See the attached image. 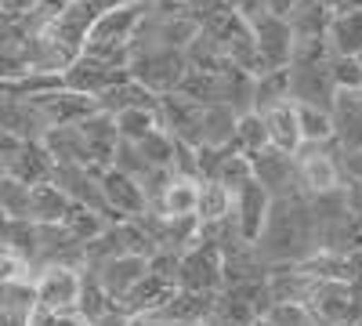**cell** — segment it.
I'll return each mask as SVG.
<instances>
[{"mask_svg": "<svg viewBox=\"0 0 362 326\" xmlns=\"http://www.w3.org/2000/svg\"><path fill=\"white\" fill-rule=\"evenodd\" d=\"M254 254L276 269V264H300L315 254V228H312V211L305 196H286L272 199L268 218L254 240Z\"/></svg>", "mask_w": 362, "mask_h": 326, "instance_id": "6da1fadb", "label": "cell"}, {"mask_svg": "<svg viewBox=\"0 0 362 326\" xmlns=\"http://www.w3.org/2000/svg\"><path fill=\"white\" fill-rule=\"evenodd\" d=\"M344 153L334 141L326 145H300L293 153V182H297V196L315 199V196H329L341 192L344 185Z\"/></svg>", "mask_w": 362, "mask_h": 326, "instance_id": "7a4b0ae2", "label": "cell"}, {"mask_svg": "<svg viewBox=\"0 0 362 326\" xmlns=\"http://www.w3.org/2000/svg\"><path fill=\"white\" fill-rule=\"evenodd\" d=\"M308 319L315 326H358L362 322V301L348 283H334V279H312L305 305Z\"/></svg>", "mask_w": 362, "mask_h": 326, "instance_id": "3957f363", "label": "cell"}, {"mask_svg": "<svg viewBox=\"0 0 362 326\" xmlns=\"http://www.w3.org/2000/svg\"><path fill=\"white\" fill-rule=\"evenodd\" d=\"M131 80H138L145 91H153L156 98L170 95L181 87L185 80V51H131V62H127Z\"/></svg>", "mask_w": 362, "mask_h": 326, "instance_id": "277c9868", "label": "cell"}, {"mask_svg": "<svg viewBox=\"0 0 362 326\" xmlns=\"http://www.w3.org/2000/svg\"><path fill=\"white\" fill-rule=\"evenodd\" d=\"M80 283H83V269H73V264H40L33 272L37 305L47 312H76Z\"/></svg>", "mask_w": 362, "mask_h": 326, "instance_id": "5b68a950", "label": "cell"}, {"mask_svg": "<svg viewBox=\"0 0 362 326\" xmlns=\"http://www.w3.org/2000/svg\"><path fill=\"white\" fill-rule=\"evenodd\" d=\"M250 25V33H254V51H257V76L261 73H276V69H286L290 66V47H293V33H290V25L286 18H276V15H268L261 11Z\"/></svg>", "mask_w": 362, "mask_h": 326, "instance_id": "8992f818", "label": "cell"}, {"mask_svg": "<svg viewBox=\"0 0 362 326\" xmlns=\"http://www.w3.org/2000/svg\"><path fill=\"white\" fill-rule=\"evenodd\" d=\"M177 290L189 293H218L221 290V254L210 243H192L185 254H177Z\"/></svg>", "mask_w": 362, "mask_h": 326, "instance_id": "52a82bcc", "label": "cell"}, {"mask_svg": "<svg viewBox=\"0 0 362 326\" xmlns=\"http://www.w3.org/2000/svg\"><path fill=\"white\" fill-rule=\"evenodd\" d=\"M286 91L293 105H315L326 109L334 105V76H329V58L326 62H308V66H286Z\"/></svg>", "mask_w": 362, "mask_h": 326, "instance_id": "ba28073f", "label": "cell"}, {"mask_svg": "<svg viewBox=\"0 0 362 326\" xmlns=\"http://www.w3.org/2000/svg\"><path fill=\"white\" fill-rule=\"evenodd\" d=\"M90 276H95V283L102 286V293L112 301V305H119L127 298V293L145 279V272H148V257H138V254H116V257H105V261H98V264H90L87 269Z\"/></svg>", "mask_w": 362, "mask_h": 326, "instance_id": "9c48e42d", "label": "cell"}, {"mask_svg": "<svg viewBox=\"0 0 362 326\" xmlns=\"http://www.w3.org/2000/svg\"><path fill=\"white\" fill-rule=\"evenodd\" d=\"M141 22V8L138 0H127V4H116L102 15H95L90 22L87 37H83V47H127L134 29Z\"/></svg>", "mask_w": 362, "mask_h": 326, "instance_id": "30bf717a", "label": "cell"}, {"mask_svg": "<svg viewBox=\"0 0 362 326\" xmlns=\"http://www.w3.org/2000/svg\"><path fill=\"white\" fill-rule=\"evenodd\" d=\"M131 73L119 69V66H109L102 58H90V54H76V62L62 73V87L66 91H76V95H87V98H98L105 95L109 87H116L119 80H127Z\"/></svg>", "mask_w": 362, "mask_h": 326, "instance_id": "8fae6325", "label": "cell"}, {"mask_svg": "<svg viewBox=\"0 0 362 326\" xmlns=\"http://www.w3.org/2000/svg\"><path fill=\"white\" fill-rule=\"evenodd\" d=\"M98 185H102V199H105V211L112 221H131V218H141L148 211L145 192L134 177L105 167V170H98Z\"/></svg>", "mask_w": 362, "mask_h": 326, "instance_id": "7c38bea8", "label": "cell"}, {"mask_svg": "<svg viewBox=\"0 0 362 326\" xmlns=\"http://www.w3.org/2000/svg\"><path fill=\"white\" fill-rule=\"evenodd\" d=\"M199 112H203L199 102L177 95V91H170V95H163V98L156 102V120H160V127H163L174 141L189 145V149H196V145H199Z\"/></svg>", "mask_w": 362, "mask_h": 326, "instance_id": "4fadbf2b", "label": "cell"}, {"mask_svg": "<svg viewBox=\"0 0 362 326\" xmlns=\"http://www.w3.org/2000/svg\"><path fill=\"white\" fill-rule=\"evenodd\" d=\"M250 177H254V185H261L272 199L297 196L293 156H286L279 149H261L257 156H250Z\"/></svg>", "mask_w": 362, "mask_h": 326, "instance_id": "5bb4252c", "label": "cell"}, {"mask_svg": "<svg viewBox=\"0 0 362 326\" xmlns=\"http://www.w3.org/2000/svg\"><path fill=\"white\" fill-rule=\"evenodd\" d=\"M329 120H334V145L351 156L362 149V91H337L329 105Z\"/></svg>", "mask_w": 362, "mask_h": 326, "instance_id": "9a60e30c", "label": "cell"}, {"mask_svg": "<svg viewBox=\"0 0 362 326\" xmlns=\"http://www.w3.org/2000/svg\"><path fill=\"white\" fill-rule=\"evenodd\" d=\"M40 145H44V153L51 156L54 167H90L87 141H83V134H80L76 124H62V127L44 131ZM90 170H95V167H90Z\"/></svg>", "mask_w": 362, "mask_h": 326, "instance_id": "2e32d148", "label": "cell"}, {"mask_svg": "<svg viewBox=\"0 0 362 326\" xmlns=\"http://www.w3.org/2000/svg\"><path fill=\"white\" fill-rule=\"evenodd\" d=\"M76 127H80V134H83V141H87L90 167H95V170H105V167L112 163L116 145H119L112 116H109V112H102V109H95L90 116H83V120H80Z\"/></svg>", "mask_w": 362, "mask_h": 326, "instance_id": "e0dca14e", "label": "cell"}, {"mask_svg": "<svg viewBox=\"0 0 362 326\" xmlns=\"http://www.w3.org/2000/svg\"><path fill=\"white\" fill-rule=\"evenodd\" d=\"M268 206H272V196L261 189V185H243L235 196H232V218H235V225H239V235L254 247V240H257V232H261V225H264V218H268Z\"/></svg>", "mask_w": 362, "mask_h": 326, "instance_id": "ac0fdd59", "label": "cell"}, {"mask_svg": "<svg viewBox=\"0 0 362 326\" xmlns=\"http://www.w3.org/2000/svg\"><path fill=\"white\" fill-rule=\"evenodd\" d=\"M51 170H54V163L44 153L40 141H18L15 153L8 156V167H4V174L15 177V182H22V185H44V182H51Z\"/></svg>", "mask_w": 362, "mask_h": 326, "instance_id": "d6986e66", "label": "cell"}, {"mask_svg": "<svg viewBox=\"0 0 362 326\" xmlns=\"http://www.w3.org/2000/svg\"><path fill=\"white\" fill-rule=\"evenodd\" d=\"M196 199H199V177L170 174V182H167L160 203L153 206V214H163V218H196Z\"/></svg>", "mask_w": 362, "mask_h": 326, "instance_id": "ffe728a7", "label": "cell"}, {"mask_svg": "<svg viewBox=\"0 0 362 326\" xmlns=\"http://www.w3.org/2000/svg\"><path fill=\"white\" fill-rule=\"evenodd\" d=\"M235 109L228 105H203L199 112V145L196 149H228L235 141Z\"/></svg>", "mask_w": 362, "mask_h": 326, "instance_id": "44dd1931", "label": "cell"}, {"mask_svg": "<svg viewBox=\"0 0 362 326\" xmlns=\"http://www.w3.org/2000/svg\"><path fill=\"white\" fill-rule=\"evenodd\" d=\"M261 120H264V134H268V149H279L286 156H293L300 149V131H297L293 102H283L276 109L261 112Z\"/></svg>", "mask_w": 362, "mask_h": 326, "instance_id": "7402d4cb", "label": "cell"}, {"mask_svg": "<svg viewBox=\"0 0 362 326\" xmlns=\"http://www.w3.org/2000/svg\"><path fill=\"white\" fill-rule=\"evenodd\" d=\"M326 44L329 54H344V58L362 54V11H337L326 25Z\"/></svg>", "mask_w": 362, "mask_h": 326, "instance_id": "603a6c76", "label": "cell"}, {"mask_svg": "<svg viewBox=\"0 0 362 326\" xmlns=\"http://www.w3.org/2000/svg\"><path fill=\"white\" fill-rule=\"evenodd\" d=\"M156 95L153 91H145V87L138 83V80H119L116 87H109L105 95H98L95 98V105L102 109V112H109V116H116V112H124V109H156Z\"/></svg>", "mask_w": 362, "mask_h": 326, "instance_id": "cb8c5ba5", "label": "cell"}, {"mask_svg": "<svg viewBox=\"0 0 362 326\" xmlns=\"http://www.w3.org/2000/svg\"><path fill=\"white\" fill-rule=\"evenodd\" d=\"M66 211H69V199L58 192L51 182L29 185V221L33 225H62Z\"/></svg>", "mask_w": 362, "mask_h": 326, "instance_id": "d4e9b609", "label": "cell"}, {"mask_svg": "<svg viewBox=\"0 0 362 326\" xmlns=\"http://www.w3.org/2000/svg\"><path fill=\"white\" fill-rule=\"evenodd\" d=\"M232 214V192L218 182H199L196 199V225H218Z\"/></svg>", "mask_w": 362, "mask_h": 326, "instance_id": "484cf974", "label": "cell"}, {"mask_svg": "<svg viewBox=\"0 0 362 326\" xmlns=\"http://www.w3.org/2000/svg\"><path fill=\"white\" fill-rule=\"evenodd\" d=\"M206 182H218V185H225V189L235 196L243 185L254 182V177H250V160H247L243 153H235V145H232V149H225V153L218 156L214 174H210Z\"/></svg>", "mask_w": 362, "mask_h": 326, "instance_id": "4316f807", "label": "cell"}, {"mask_svg": "<svg viewBox=\"0 0 362 326\" xmlns=\"http://www.w3.org/2000/svg\"><path fill=\"white\" fill-rule=\"evenodd\" d=\"M290 102V91H286V69H276V73H261L254 76V91H250V109L254 112H268Z\"/></svg>", "mask_w": 362, "mask_h": 326, "instance_id": "83f0119b", "label": "cell"}, {"mask_svg": "<svg viewBox=\"0 0 362 326\" xmlns=\"http://www.w3.org/2000/svg\"><path fill=\"white\" fill-rule=\"evenodd\" d=\"M37 308V293H33V283H0V315L11 319V322H22L33 315Z\"/></svg>", "mask_w": 362, "mask_h": 326, "instance_id": "f1b7e54d", "label": "cell"}, {"mask_svg": "<svg viewBox=\"0 0 362 326\" xmlns=\"http://www.w3.org/2000/svg\"><path fill=\"white\" fill-rule=\"evenodd\" d=\"M297 112V131H300V145H326L334 141V120L326 109L315 105H293Z\"/></svg>", "mask_w": 362, "mask_h": 326, "instance_id": "f546056e", "label": "cell"}, {"mask_svg": "<svg viewBox=\"0 0 362 326\" xmlns=\"http://www.w3.org/2000/svg\"><path fill=\"white\" fill-rule=\"evenodd\" d=\"M235 153H243L247 160L257 156L261 149H268V134H264V120H261V112H239L235 116Z\"/></svg>", "mask_w": 362, "mask_h": 326, "instance_id": "4dcf8cb0", "label": "cell"}, {"mask_svg": "<svg viewBox=\"0 0 362 326\" xmlns=\"http://www.w3.org/2000/svg\"><path fill=\"white\" fill-rule=\"evenodd\" d=\"M112 124H116V138L127 141V145H138L148 131L160 127L156 109H124V112L112 116Z\"/></svg>", "mask_w": 362, "mask_h": 326, "instance_id": "1f68e13d", "label": "cell"}, {"mask_svg": "<svg viewBox=\"0 0 362 326\" xmlns=\"http://www.w3.org/2000/svg\"><path fill=\"white\" fill-rule=\"evenodd\" d=\"M62 228L73 235L76 243H90L95 235H102V232L109 228V218L87 211V206H73V203H69V211H66V218H62Z\"/></svg>", "mask_w": 362, "mask_h": 326, "instance_id": "d6a6232c", "label": "cell"}, {"mask_svg": "<svg viewBox=\"0 0 362 326\" xmlns=\"http://www.w3.org/2000/svg\"><path fill=\"white\" fill-rule=\"evenodd\" d=\"M174 138L163 131V127H156V131H148L134 149H138V156L148 163V167H156V170H170V163H174Z\"/></svg>", "mask_w": 362, "mask_h": 326, "instance_id": "836d02e7", "label": "cell"}, {"mask_svg": "<svg viewBox=\"0 0 362 326\" xmlns=\"http://www.w3.org/2000/svg\"><path fill=\"white\" fill-rule=\"evenodd\" d=\"M0 214L8 221H29V185L0 174Z\"/></svg>", "mask_w": 362, "mask_h": 326, "instance_id": "e575fe53", "label": "cell"}, {"mask_svg": "<svg viewBox=\"0 0 362 326\" xmlns=\"http://www.w3.org/2000/svg\"><path fill=\"white\" fill-rule=\"evenodd\" d=\"M329 76H334L337 91H362V54L355 58L334 54L329 58Z\"/></svg>", "mask_w": 362, "mask_h": 326, "instance_id": "d590c367", "label": "cell"}, {"mask_svg": "<svg viewBox=\"0 0 362 326\" xmlns=\"http://www.w3.org/2000/svg\"><path fill=\"white\" fill-rule=\"evenodd\" d=\"M341 192H344L348 214L362 225V174H348V177H344V185H341Z\"/></svg>", "mask_w": 362, "mask_h": 326, "instance_id": "8d00e7d4", "label": "cell"}, {"mask_svg": "<svg viewBox=\"0 0 362 326\" xmlns=\"http://www.w3.org/2000/svg\"><path fill=\"white\" fill-rule=\"evenodd\" d=\"M33 8H37V0H0V15H8V18H25Z\"/></svg>", "mask_w": 362, "mask_h": 326, "instance_id": "74e56055", "label": "cell"}, {"mask_svg": "<svg viewBox=\"0 0 362 326\" xmlns=\"http://www.w3.org/2000/svg\"><path fill=\"white\" fill-rule=\"evenodd\" d=\"M293 4H297V0H261V8L268 15H276V18H286L293 11Z\"/></svg>", "mask_w": 362, "mask_h": 326, "instance_id": "f35d334b", "label": "cell"}, {"mask_svg": "<svg viewBox=\"0 0 362 326\" xmlns=\"http://www.w3.org/2000/svg\"><path fill=\"white\" fill-rule=\"evenodd\" d=\"M83 326H127V315L109 312V315H102V319H95V322H83Z\"/></svg>", "mask_w": 362, "mask_h": 326, "instance_id": "ab89813d", "label": "cell"}, {"mask_svg": "<svg viewBox=\"0 0 362 326\" xmlns=\"http://www.w3.org/2000/svg\"><path fill=\"white\" fill-rule=\"evenodd\" d=\"M341 11H362V0H341Z\"/></svg>", "mask_w": 362, "mask_h": 326, "instance_id": "60d3db41", "label": "cell"}, {"mask_svg": "<svg viewBox=\"0 0 362 326\" xmlns=\"http://www.w3.org/2000/svg\"><path fill=\"white\" fill-rule=\"evenodd\" d=\"M250 326H268V322H264V319H254V322H250Z\"/></svg>", "mask_w": 362, "mask_h": 326, "instance_id": "b9f144b4", "label": "cell"}]
</instances>
